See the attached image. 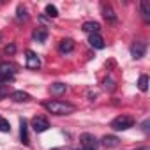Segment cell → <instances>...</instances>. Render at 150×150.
<instances>
[{
	"label": "cell",
	"instance_id": "cell-1",
	"mask_svg": "<svg viewBox=\"0 0 150 150\" xmlns=\"http://www.w3.org/2000/svg\"><path fill=\"white\" fill-rule=\"evenodd\" d=\"M42 106H44V110H48L53 115H69L76 110L74 104L65 103V101H46V103H42Z\"/></svg>",
	"mask_w": 150,
	"mask_h": 150
},
{
	"label": "cell",
	"instance_id": "cell-2",
	"mask_svg": "<svg viewBox=\"0 0 150 150\" xmlns=\"http://www.w3.org/2000/svg\"><path fill=\"white\" fill-rule=\"evenodd\" d=\"M132 125H134V118L129 115H120V117L113 118V122H111V129H115V131H127Z\"/></svg>",
	"mask_w": 150,
	"mask_h": 150
},
{
	"label": "cell",
	"instance_id": "cell-3",
	"mask_svg": "<svg viewBox=\"0 0 150 150\" xmlns=\"http://www.w3.org/2000/svg\"><path fill=\"white\" fill-rule=\"evenodd\" d=\"M16 67L11 62H0V81H13Z\"/></svg>",
	"mask_w": 150,
	"mask_h": 150
},
{
	"label": "cell",
	"instance_id": "cell-4",
	"mask_svg": "<svg viewBox=\"0 0 150 150\" xmlns=\"http://www.w3.org/2000/svg\"><path fill=\"white\" fill-rule=\"evenodd\" d=\"M145 53H146V44L143 42V41H136V42H132V46H131V55H132V58H143L145 57Z\"/></svg>",
	"mask_w": 150,
	"mask_h": 150
},
{
	"label": "cell",
	"instance_id": "cell-5",
	"mask_svg": "<svg viewBox=\"0 0 150 150\" xmlns=\"http://www.w3.org/2000/svg\"><path fill=\"white\" fill-rule=\"evenodd\" d=\"M32 129H34L35 132H44V131L50 129V122H48L44 117H35V118L32 120Z\"/></svg>",
	"mask_w": 150,
	"mask_h": 150
},
{
	"label": "cell",
	"instance_id": "cell-6",
	"mask_svg": "<svg viewBox=\"0 0 150 150\" xmlns=\"http://www.w3.org/2000/svg\"><path fill=\"white\" fill-rule=\"evenodd\" d=\"M27 67L28 69H39L41 67V58L32 50H27Z\"/></svg>",
	"mask_w": 150,
	"mask_h": 150
},
{
	"label": "cell",
	"instance_id": "cell-7",
	"mask_svg": "<svg viewBox=\"0 0 150 150\" xmlns=\"http://www.w3.org/2000/svg\"><path fill=\"white\" fill-rule=\"evenodd\" d=\"M80 141H81V145H83V146H88V148H96V145H97L96 136H94V134H90V132H83V134L80 136Z\"/></svg>",
	"mask_w": 150,
	"mask_h": 150
},
{
	"label": "cell",
	"instance_id": "cell-8",
	"mask_svg": "<svg viewBox=\"0 0 150 150\" xmlns=\"http://www.w3.org/2000/svg\"><path fill=\"white\" fill-rule=\"evenodd\" d=\"M88 42H90V46L96 48V50H103V48H104V39H103L99 34H92V35L88 37Z\"/></svg>",
	"mask_w": 150,
	"mask_h": 150
},
{
	"label": "cell",
	"instance_id": "cell-9",
	"mask_svg": "<svg viewBox=\"0 0 150 150\" xmlns=\"http://www.w3.org/2000/svg\"><path fill=\"white\" fill-rule=\"evenodd\" d=\"M11 99H13L14 103H27V101H30L32 97H30V94H27V92H23V90H16V92L11 94Z\"/></svg>",
	"mask_w": 150,
	"mask_h": 150
},
{
	"label": "cell",
	"instance_id": "cell-10",
	"mask_svg": "<svg viewBox=\"0 0 150 150\" xmlns=\"http://www.w3.org/2000/svg\"><path fill=\"white\" fill-rule=\"evenodd\" d=\"M139 13H141L143 21L148 23V21H150V4L145 2V0H141V2H139Z\"/></svg>",
	"mask_w": 150,
	"mask_h": 150
},
{
	"label": "cell",
	"instance_id": "cell-11",
	"mask_svg": "<svg viewBox=\"0 0 150 150\" xmlns=\"http://www.w3.org/2000/svg\"><path fill=\"white\" fill-rule=\"evenodd\" d=\"M101 141H103V145H104L106 148H115V146H118V143H120V139H118L117 136H113V134L104 136Z\"/></svg>",
	"mask_w": 150,
	"mask_h": 150
},
{
	"label": "cell",
	"instance_id": "cell-12",
	"mask_svg": "<svg viewBox=\"0 0 150 150\" xmlns=\"http://www.w3.org/2000/svg\"><path fill=\"white\" fill-rule=\"evenodd\" d=\"M83 30L87 32V34H99V30H101V25L97 23V21H87V23H83Z\"/></svg>",
	"mask_w": 150,
	"mask_h": 150
},
{
	"label": "cell",
	"instance_id": "cell-13",
	"mask_svg": "<svg viewBox=\"0 0 150 150\" xmlns=\"http://www.w3.org/2000/svg\"><path fill=\"white\" fill-rule=\"evenodd\" d=\"M58 50H60V53H71V51L74 50V41H72V39H64V41H60Z\"/></svg>",
	"mask_w": 150,
	"mask_h": 150
},
{
	"label": "cell",
	"instance_id": "cell-14",
	"mask_svg": "<svg viewBox=\"0 0 150 150\" xmlns=\"http://www.w3.org/2000/svg\"><path fill=\"white\" fill-rule=\"evenodd\" d=\"M20 136H21V141H23L25 145L30 143V139H28V125H27V120H25V118L20 122Z\"/></svg>",
	"mask_w": 150,
	"mask_h": 150
},
{
	"label": "cell",
	"instance_id": "cell-15",
	"mask_svg": "<svg viewBox=\"0 0 150 150\" xmlns=\"http://www.w3.org/2000/svg\"><path fill=\"white\" fill-rule=\"evenodd\" d=\"M32 37H34L37 42H44V41L48 39V30H46V28H37V30H34Z\"/></svg>",
	"mask_w": 150,
	"mask_h": 150
},
{
	"label": "cell",
	"instance_id": "cell-16",
	"mask_svg": "<svg viewBox=\"0 0 150 150\" xmlns=\"http://www.w3.org/2000/svg\"><path fill=\"white\" fill-rule=\"evenodd\" d=\"M101 9H103V16H104L108 21H115V20H117V16H115V11H113L110 6L103 4V7H101Z\"/></svg>",
	"mask_w": 150,
	"mask_h": 150
},
{
	"label": "cell",
	"instance_id": "cell-17",
	"mask_svg": "<svg viewBox=\"0 0 150 150\" xmlns=\"http://www.w3.org/2000/svg\"><path fill=\"white\" fill-rule=\"evenodd\" d=\"M65 90H67V85L65 83H53V85H50V92L55 94V96H60Z\"/></svg>",
	"mask_w": 150,
	"mask_h": 150
},
{
	"label": "cell",
	"instance_id": "cell-18",
	"mask_svg": "<svg viewBox=\"0 0 150 150\" xmlns=\"http://www.w3.org/2000/svg\"><path fill=\"white\" fill-rule=\"evenodd\" d=\"M138 88H139L141 92H146V88H148V76H146V74H141V76H139Z\"/></svg>",
	"mask_w": 150,
	"mask_h": 150
},
{
	"label": "cell",
	"instance_id": "cell-19",
	"mask_svg": "<svg viewBox=\"0 0 150 150\" xmlns=\"http://www.w3.org/2000/svg\"><path fill=\"white\" fill-rule=\"evenodd\" d=\"M44 13H46V16H50V18H57V16H58L57 7H55V6H51V4H48V6H46Z\"/></svg>",
	"mask_w": 150,
	"mask_h": 150
},
{
	"label": "cell",
	"instance_id": "cell-20",
	"mask_svg": "<svg viewBox=\"0 0 150 150\" xmlns=\"http://www.w3.org/2000/svg\"><path fill=\"white\" fill-rule=\"evenodd\" d=\"M9 131H11V124L4 117H0V132H9Z\"/></svg>",
	"mask_w": 150,
	"mask_h": 150
},
{
	"label": "cell",
	"instance_id": "cell-21",
	"mask_svg": "<svg viewBox=\"0 0 150 150\" xmlns=\"http://www.w3.org/2000/svg\"><path fill=\"white\" fill-rule=\"evenodd\" d=\"M103 85H104V88H106L108 92H113V90H115V81H113L111 78H106V80L103 81Z\"/></svg>",
	"mask_w": 150,
	"mask_h": 150
},
{
	"label": "cell",
	"instance_id": "cell-22",
	"mask_svg": "<svg viewBox=\"0 0 150 150\" xmlns=\"http://www.w3.org/2000/svg\"><path fill=\"white\" fill-rule=\"evenodd\" d=\"M16 18H18L20 21H21V20H27V18H28V16H27V11H25V9H23L21 6L18 7V16H16Z\"/></svg>",
	"mask_w": 150,
	"mask_h": 150
},
{
	"label": "cell",
	"instance_id": "cell-23",
	"mask_svg": "<svg viewBox=\"0 0 150 150\" xmlns=\"http://www.w3.org/2000/svg\"><path fill=\"white\" fill-rule=\"evenodd\" d=\"M6 96H9V88L6 85H0V101H2Z\"/></svg>",
	"mask_w": 150,
	"mask_h": 150
},
{
	"label": "cell",
	"instance_id": "cell-24",
	"mask_svg": "<svg viewBox=\"0 0 150 150\" xmlns=\"http://www.w3.org/2000/svg\"><path fill=\"white\" fill-rule=\"evenodd\" d=\"M6 53H7V55H14V53H16V46H14V44H7V46H6Z\"/></svg>",
	"mask_w": 150,
	"mask_h": 150
},
{
	"label": "cell",
	"instance_id": "cell-25",
	"mask_svg": "<svg viewBox=\"0 0 150 150\" xmlns=\"http://www.w3.org/2000/svg\"><path fill=\"white\" fill-rule=\"evenodd\" d=\"M143 131H145V132H148V120H146V122H143Z\"/></svg>",
	"mask_w": 150,
	"mask_h": 150
},
{
	"label": "cell",
	"instance_id": "cell-26",
	"mask_svg": "<svg viewBox=\"0 0 150 150\" xmlns=\"http://www.w3.org/2000/svg\"><path fill=\"white\" fill-rule=\"evenodd\" d=\"M136 150H150L148 146H141V148H136Z\"/></svg>",
	"mask_w": 150,
	"mask_h": 150
},
{
	"label": "cell",
	"instance_id": "cell-27",
	"mask_svg": "<svg viewBox=\"0 0 150 150\" xmlns=\"http://www.w3.org/2000/svg\"><path fill=\"white\" fill-rule=\"evenodd\" d=\"M81 150H96V148H88V146H83Z\"/></svg>",
	"mask_w": 150,
	"mask_h": 150
},
{
	"label": "cell",
	"instance_id": "cell-28",
	"mask_svg": "<svg viewBox=\"0 0 150 150\" xmlns=\"http://www.w3.org/2000/svg\"><path fill=\"white\" fill-rule=\"evenodd\" d=\"M53 150H58V148H53Z\"/></svg>",
	"mask_w": 150,
	"mask_h": 150
},
{
	"label": "cell",
	"instance_id": "cell-29",
	"mask_svg": "<svg viewBox=\"0 0 150 150\" xmlns=\"http://www.w3.org/2000/svg\"><path fill=\"white\" fill-rule=\"evenodd\" d=\"M0 37H2V35H0Z\"/></svg>",
	"mask_w": 150,
	"mask_h": 150
}]
</instances>
